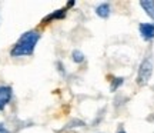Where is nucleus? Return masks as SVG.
I'll return each instance as SVG.
<instances>
[{"mask_svg": "<svg viewBox=\"0 0 154 133\" xmlns=\"http://www.w3.org/2000/svg\"><path fill=\"white\" fill-rule=\"evenodd\" d=\"M140 33L146 40L154 39V24L153 23H141L140 24Z\"/></svg>", "mask_w": 154, "mask_h": 133, "instance_id": "obj_4", "label": "nucleus"}, {"mask_svg": "<svg viewBox=\"0 0 154 133\" xmlns=\"http://www.w3.org/2000/svg\"><path fill=\"white\" fill-rule=\"evenodd\" d=\"M140 6L143 7L146 13L149 14L151 19H154V2H140Z\"/></svg>", "mask_w": 154, "mask_h": 133, "instance_id": "obj_5", "label": "nucleus"}, {"mask_svg": "<svg viewBox=\"0 0 154 133\" xmlns=\"http://www.w3.org/2000/svg\"><path fill=\"white\" fill-rule=\"evenodd\" d=\"M153 74V57L151 55H149L140 65V69H138V74H137V83L140 86H144V84L149 83L150 78Z\"/></svg>", "mask_w": 154, "mask_h": 133, "instance_id": "obj_2", "label": "nucleus"}, {"mask_svg": "<svg viewBox=\"0 0 154 133\" xmlns=\"http://www.w3.org/2000/svg\"><path fill=\"white\" fill-rule=\"evenodd\" d=\"M64 11H66V10H57L54 14H50L46 20H51V19H60V17L64 16Z\"/></svg>", "mask_w": 154, "mask_h": 133, "instance_id": "obj_8", "label": "nucleus"}, {"mask_svg": "<svg viewBox=\"0 0 154 133\" xmlns=\"http://www.w3.org/2000/svg\"><path fill=\"white\" fill-rule=\"evenodd\" d=\"M40 40V34L37 32H27L17 40V43L13 46L10 55L13 57H20V56H30L34 52V47L37 42Z\"/></svg>", "mask_w": 154, "mask_h": 133, "instance_id": "obj_1", "label": "nucleus"}, {"mask_svg": "<svg viewBox=\"0 0 154 133\" xmlns=\"http://www.w3.org/2000/svg\"><path fill=\"white\" fill-rule=\"evenodd\" d=\"M121 83H123V79H116L114 84H113V90H116V89L119 87V86H120Z\"/></svg>", "mask_w": 154, "mask_h": 133, "instance_id": "obj_9", "label": "nucleus"}, {"mask_svg": "<svg viewBox=\"0 0 154 133\" xmlns=\"http://www.w3.org/2000/svg\"><path fill=\"white\" fill-rule=\"evenodd\" d=\"M73 60L76 62V63H82L84 60V55H83L82 52H79V50H74L73 52Z\"/></svg>", "mask_w": 154, "mask_h": 133, "instance_id": "obj_7", "label": "nucleus"}, {"mask_svg": "<svg viewBox=\"0 0 154 133\" xmlns=\"http://www.w3.org/2000/svg\"><path fill=\"white\" fill-rule=\"evenodd\" d=\"M120 133H126V132H120Z\"/></svg>", "mask_w": 154, "mask_h": 133, "instance_id": "obj_11", "label": "nucleus"}, {"mask_svg": "<svg viewBox=\"0 0 154 133\" xmlns=\"http://www.w3.org/2000/svg\"><path fill=\"white\" fill-rule=\"evenodd\" d=\"M96 13H97V16L100 17H107L110 14V6L107 5V3H103V5H100L97 9H96Z\"/></svg>", "mask_w": 154, "mask_h": 133, "instance_id": "obj_6", "label": "nucleus"}, {"mask_svg": "<svg viewBox=\"0 0 154 133\" xmlns=\"http://www.w3.org/2000/svg\"><path fill=\"white\" fill-rule=\"evenodd\" d=\"M11 99V87L0 86V110H3Z\"/></svg>", "mask_w": 154, "mask_h": 133, "instance_id": "obj_3", "label": "nucleus"}, {"mask_svg": "<svg viewBox=\"0 0 154 133\" xmlns=\"http://www.w3.org/2000/svg\"><path fill=\"white\" fill-rule=\"evenodd\" d=\"M0 133H10V132H9V130H7L3 125H0Z\"/></svg>", "mask_w": 154, "mask_h": 133, "instance_id": "obj_10", "label": "nucleus"}]
</instances>
